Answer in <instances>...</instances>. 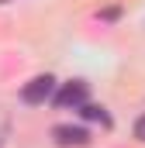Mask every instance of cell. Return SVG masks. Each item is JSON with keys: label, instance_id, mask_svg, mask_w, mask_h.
<instances>
[{"label": "cell", "instance_id": "cell-1", "mask_svg": "<svg viewBox=\"0 0 145 148\" xmlns=\"http://www.w3.org/2000/svg\"><path fill=\"white\" fill-rule=\"evenodd\" d=\"M52 97H55V79H52L48 73H45V76H35V79H28V83L21 86V100L31 103V107L52 100Z\"/></svg>", "mask_w": 145, "mask_h": 148}, {"label": "cell", "instance_id": "cell-2", "mask_svg": "<svg viewBox=\"0 0 145 148\" xmlns=\"http://www.w3.org/2000/svg\"><path fill=\"white\" fill-rule=\"evenodd\" d=\"M86 97H90V86H86L83 79H69L52 100H55V107H83Z\"/></svg>", "mask_w": 145, "mask_h": 148}, {"label": "cell", "instance_id": "cell-3", "mask_svg": "<svg viewBox=\"0 0 145 148\" xmlns=\"http://www.w3.org/2000/svg\"><path fill=\"white\" fill-rule=\"evenodd\" d=\"M52 138H55V145H62V148H83L90 141L86 127H76V124H55L52 127Z\"/></svg>", "mask_w": 145, "mask_h": 148}, {"label": "cell", "instance_id": "cell-4", "mask_svg": "<svg viewBox=\"0 0 145 148\" xmlns=\"http://www.w3.org/2000/svg\"><path fill=\"white\" fill-rule=\"evenodd\" d=\"M79 114H83V121H100V124H110V114L104 110V107H97V103H83Z\"/></svg>", "mask_w": 145, "mask_h": 148}, {"label": "cell", "instance_id": "cell-5", "mask_svg": "<svg viewBox=\"0 0 145 148\" xmlns=\"http://www.w3.org/2000/svg\"><path fill=\"white\" fill-rule=\"evenodd\" d=\"M135 138H138V141H145V114L135 121Z\"/></svg>", "mask_w": 145, "mask_h": 148}]
</instances>
